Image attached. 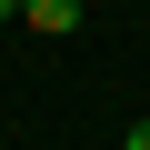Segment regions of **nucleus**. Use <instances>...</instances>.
<instances>
[{"label": "nucleus", "instance_id": "nucleus-1", "mask_svg": "<svg viewBox=\"0 0 150 150\" xmlns=\"http://www.w3.org/2000/svg\"><path fill=\"white\" fill-rule=\"evenodd\" d=\"M20 20L50 30V40H70V30H80V0H20Z\"/></svg>", "mask_w": 150, "mask_h": 150}, {"label": "nucleus", "instance_id": "nucleus-2", "mask_svg": "<svg viewBox=\"0 0 150 150\" xmlns=\"http://www.w3.org/2000/svg\"><path fill=\"white\" fill-rule=\"evenodd\" d=\"M120 150H150V120H130V130H120Z\"/></svg>", "mask_w": 150, "mask_h": 150}, {"label": "nucleus", "instance_id": "nucleus-3", "mask_svg": "<svg viewBox=\"0 0 150 150\" xmlns=\"http://www.w3.org/2000/svg\"><path fill=\"white\" fill-rule=\"evenodd\" d=\"M0 20H20V0H0Z\"/></svg>", "mask_w": 150, "mask_h": 150}]
</instances>
